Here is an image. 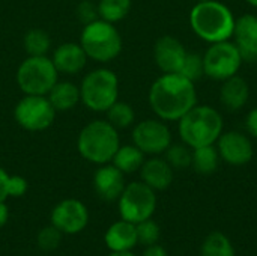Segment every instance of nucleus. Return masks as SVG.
Returning <instances> with one entry per match:
<instances>
[{"label": "nucleus", "instance_id": "f257e3e1", "mask_svg": "<svg viewBox=\"0 0 257 256\" xmlns=\"http://www.w3.org/2000/svg\"><path fill=\"white\" fill-rule=\"evenodd\" d=\"M196 103L194 83L178 72L161 75L149 91V104L155 115L164 121H179Z\"/></svg>", "mask_w": 257, "mask_h": 256}, {"label": "nucleus", "instance_id": "f03ea898", "mask_svg": "<svg viewBox=\"0 0 257 256\" xmlns=\"http://www.w3.org/2000/svg\"><path fill=\"white\" fill-rule=\"evenodd\" d=\"M190 24L199 38L214 44L227 41L233 36L235 17L226 5L208 0L199 2L191 9Z\"/></svg>", "mask_w": 257, "mask_h": 256}, {"label": "nucleus", "instance_id": "7ed1b4c3", "mask_svg": "<svg viewBox=\"0 0 257 256\" xmlns=\"http://www.w3.org/2000/svg\"><path fill=\"white\" fill-rule=\"evenodd\" d=\"M223 116L209 106H194L179 119V134L191 149L214 145L223 133Z\"/></svg>", "mask_w": 257, "mask_h": 256}, {"label": "nucleus", "instance_id": "20e7f679", "mask_svg": "<svg viewBox=\"0 0 257 256\" xmlns=\"http://www.w3.org/2000/svg\"><path fill=\"white\" fill-rule=\"evenodd\" d=\"M119 143L117 130L108 121H92L78 134L80 155L95 164H107L113 160Z\"/></svg>", "mask_w": 257, "mask_h": 256}, {"label": "nucleus", "instance_id": "39448f33", "mask_svg": "<svg viewBox=\"0 0 257 256\" xmlns=\"http://www.w3.org/2000/svg\"><path fill=\"white\" fill-rule=\"evenodd\" d=\"M80 45L87 57L98 62L113 60L122 50V38L113 23L95 20L81 32Z\"/></svg>", "mask_w": 257, "mask_h": 256}, {"label": "nucleus", "instance_id": "423d86ee", "mask_svg": "<svg viewBox=\"0 0 257 256\" xmlns=\"http://www.w3.org/2000/svg\"><path fill=\"white\" fill-rule=\"evenodd\" d=\"M119 80L110 69L99 68L89 72L80 86V100L93 112H107L117 101Z\"/></svg>", "mask_w": 257, "mask_h": 256}, {"label": "nucleus", "instance_id": "0eeeda50", "mask_svg": "<svg viewBox=\"0 0 257 256\" xmlns=\"http://www.w3.org/2000/svg\"><path fill=\"white\" fill-rule=\"evenodd\" d=\"M57 72L47 56H29L17 71V83L26 95H47L57 83Z\"/></svg>", "mask_w": 257, "mask_h": 256}, {"label": "nucleus", "instance_id": "6e6552de", "mask_svg": "<svg viewBox=\"0 0 257 256\" xmlns=\"http://www.w3.org/2000/svg\"><path fill=\"white\" fill-rule=\"evenodd\" d=\"M157 208L155 190L142 183L128 184L119 198V211L123 220L134 225L152 217Z\"/></svg>", "mask_w": 257, "mask_h": 256}, {"label": "nucleus", "instance_id": "1a4fd4ad", "mask_svg": "<svg viewBox=\"0 0 257 256\" xmlns=\"http://www.w3.org/2000/svg\"><path fill=\"white\" fill-rule=\"evenodd\" d=\"M242 60L235 42H230L229 39L214 42L203 54L205 75L223 81L239 71Z\"/></svg>", "mask_w": 257, "mask_h": 256}, {"label": "nucleus", "instance_id": "9d476101", "mask_svg": "<svg viewBox=\"0 0 257 256\" xmlns=\"http://www.w3.org/2000/svg\"><path fill=\"white\" fill-rule=\"evenodd\" d=\"M14 116L24 130L42 131L53 124L56 110L45 95H26L17 104Z\"/></svg>", "mask_w": 257, "mask_h": 256}, {"label": "nucleus", "instance_id": "9b49d317", "mask_svg": "<svg viewBox=\"0 0 257 256\" xmlns=\"http://www.w3.org/2000/svg\"><path fill=\"white\" fill-rule=\"evenodd\" d=\"M133 142L145 154H161L172 145V134L164 122L146 119L134 127Z\"/></svg>", "mask_w": 257, "mask_h": 256}, {"label": "nucleus", "instance_id": "f8f14e48", "mask_svg": "<svg viewBox=\"0 0 257 256\" xmlns=\"http://www.w3.org/2000/svg\"><path fill=\"white\" fill-rule=\"evenodd\" d=\"M89 222V213L83 202L77 199H65L57 204L51 213V225L62 234H78Z\"/></svg>", "mask_w": 257, "mask_h": 256}, {"label": "nucleus", "instance_id": "ddd939ff", "mask_svg": "<svg viewBox=\"0 0 257 256\" xmlns=\"http://www.w3.org/2000/svg\"><path fill=\"white\" fill-rule=\"evenodd\" d=\"M217 143L220 157L232 166L247 164L253 158V145L250 139L239 131L221 133Z\"/></svg>", "mask_w": 257, "mask_h": 256}, {"label": "nucleus", "instance_id": "4468645a", "mask_svg": "<svg viewBox=\"0 0 257 256\" xmlns=\"http://www.w3.org/2000/svg\"><path fill=\"white\" fill-rule=\"evenodd\" d=\"M185 56H187L185 47L175 36L166 35V36H161L155 42L154 57H155L158 68L166 74L179 72Z\"/></svg>", "mask_w": 257, "mask_h": 256}, {"label": "nucleus", "instance_id": "2eb2a0df", "mask_svg": "<svg viewBox=\"0 0 257 256\" xmlns=\"http://www.w3.org/2000/svg\"><path fill=\"white\" fill-rule=\"evenodd\" d=\"M235 45L247 62H257V17L244 14L235 20Z\"/></svg>", "mask_w": 257, "mask_h": 256}, {"label": "nucleus", "instance_id": "dca6fc26", "mask_svg": "<svg viewBox=\"0 0 257 256\" xmlns=\"http://www.w3.org/2000/svg\"><path fill=\"white\" fill-rule=\"evenodd\" d=\"M93 187L96 195L102 201L107 202L116 201L120 198L125 189L123 174L116 166L104 164L93 175Z\"/></svg>", "mask_w": 257, "mask_h": 256}, {"label": "nucleus", "instance_id": "f3484780", "mask_svg": "<svg viewBox=\"0 0 257 256\" xmlns=\"http://www.w3.org/2000/svg\"><path fill=\"white\" fill-rule=\"evenodd\" d=\"M51 60L59 72L77 74L86 66L87 54L84 53V50L80 44L66 42L56 48Z\"/></svg>", "mask_w": 257, "mask_h": 256}, {"label": "nucleus", "instance_id": "a211bd4d", "mask_svg": "<svg viewBox=\"0 0 257 256\" xmlns=\"http://www.w3.org/2000/svg\"><path fill=\"white\" fill-rule=\"evenodd\" d=\"M142 181L154 190H166L173 181V167L163 158H151L140 167Z\"/></svg>", "mask_w": 257, "mask_h": 256}, {"label": "nucleus", "instance_id": "6ab92c4d", "mask_svg": "<svg viewBox=\"0 0 257 256\" xmlns=\"http://www.w3.org/2000/svg\"><path fill=\"white\" fill-rule=\"evenodd\" d=\"M248 97H250V88L242 77L235 74L223 80V86L220 89V101L227 110L236 112L242 109L247 104Z\"/></svg>", "mask_w": 257, "mask_h": 256}, {"label": "nucleus", "instance_id": "aec40b11", "mask_svg": "<svg viewBox=\"0 0 257 256\" xmlns=\"http://www.w3.org/2000/svg\"><path fill=\"white\" fill-rule=\"evenodd\" d=\"M105 244L111 252H125L131 250L137 243V229L136 225L128 220H119L113 223L105 232Z\"/></svg>", "mask_w": 257, "mask_h": 256}, {"label": "nucleus", "instance_id": "412c9836", "mask_svg": "<svg viewBox=\"0 0 257 256\" xmlns=\"http://www.w3.org/2000/svg\"><path fill=\"white\" fill-rule=\"evenodd\" d=\"M47 95L56 112H66L80 101V89L69 81H57Z\"/></svg>", "mask_w": 257, "mask_h": 256}, {"label": "nucleus", "instance_id": "4be33fe9", "mask_svg": "<svg viewBox=\"0 0 257 256\" xmlns=\"http://www.w3.org/2000/svg\"><path fill=\"white\" fill-rule=\"evenodd\" d=\"M111 161L113 166H116L122 174H133L145 163V152L136 145L119 146Z\"/></svg>", "mask_w": 257, "mask_h": 256}, {"label": "nucleus", "instance_id": "5701e85b", "mask_svg": "<svg viewBox=\"0 0 257 256\" xmlns=\"http://www.w3.org/2000/svg\"><path fill=\"white\" fill-rule=\"evenodd\" d=\"M218 158L220 154L212 145L200 146L193 149V158H191V166L197 174L202 175H211L217 170L218 167Z\"/></svg>", "mask_w": 257, "mask_h": 256}, {"label": "nucleus", "instance_id": "b1692460", "mask_svg": "<svg viewBox=\"0 0 257 256\" xmlns=\"http://www.w3.org/2000/svg\"><path fill=\"white\" fill-rule=\"evenodd\" d=\"M96 8L101 20L116 23L128 15L131 9V0H99Z\"/></svg>", "mask_w": 257, "mask_h": 256}, {"label": "nucleus", "instance_id": "393cba45", "mask_svg": "<svg viewBox=\"0 0 257 256\" xmlns=\"http://www.w3.org/2000/svg\"><path fill=\"white\" fill-rule=\"evenodd\" d=\"M202 256H235L230 240L221 232H212L202 246Z\"/></svg>", "mask_w": 257, "mask_h": 256}, {"label": "nucleus", "instance_id": "a878e982", "mask_svg": "<svg viewBox=\"0 0 257 256\" xmlns=\"http://www.w3.org/2000/svg\"><path fill=\"white\" fill-rule=\"evenodd\" d=\"M51 45L50 36L41 29H32L24 36V48L29 56H45Z\"/></svg>", "mask_w": 257, "mask_h": 256}, {"label": "nucleus", "instance_id": "bb28decb", "mask_svg": "<svg viewBox=\"0 0 257 256\" xmlns=\"http://www.w3.org/2000/svg\"><path fill=\"white\" fill-rule=\"evenodd\" d=\"M107 121L117 130L126 128L134 122V110L130 104L116 101L107 110Z\"/></svg>", "mask_w": 257, "mask_h": 256}, {"label": "nucleus", "instance_id": "cd10ccee", "mask_svg": "<svg viewBox=\"0 0 257 256\" xmlns=\"http://www.w3.org/2000/svg\"><path fill=\"white\" fill-rule=\"evenodd\" d=\"M193 151L188 145H170L166 149V161L173 169H185L191 166Z\"/></svg>", "mask_w": 257, "mask_h": 256}, {"label": "nucleus", "instance_id": "c85d7f7f", "mask_svg": "<svg viewBox=\"0 0 257 256\" xmlns=\"http://www.w3.org/2000/svg\"><path fill=\"white\" fill-rule=\"evenodd\" d=\"M181 75L188 78L190 81H197L205 75V66H203V56H199L196 53H188L182 62V66L179 69Z\"/></svg>", "mask_w": 257, "mask_h": 256}, {"label": "nucleus", "instance_id": "c756f323", "mask_svg": "<svg viewBox=\"0 0 257 256\" xmlns=\"http://www.w3.org/2000/svg\"><path fill=\"white\" fill-rule=\"evenodd\" d=\"M136 229H137V240L140 244L152 246L160 238V226L157 225V222H154L151 219L137 223Z\"/></svg>", "mask_w": 257, "mask_h": 256}, {"label": "nucleus", "instance_id": "7c9ffc66", "mask_svg": "<svg viewBox=\"0 0 257 256\" xmlns=\"http://www.w3.org/2000/svg\"><path fill=\"white\" fill-rule=\"evenodd\" d=\"M62 241V231H59L54 225L41 229L38 234V246L44 252H53L59 247Z\"/></svg>", "mask_w": 257, "mask_h": 256}, {"label": "nucleus", "instance_id": "2f4dec72", "mask_svg": "<svg viewBox=\"0 0 257 256\" xmlns=\"http://www.w3.org/2000/svg\"><path fill=\"white\" fill-rule=\"evenodd\" d=\"M77 17L78 20L86 26V24H90L93 23L95 20H98V8L90 3V2H83L80 3V6L77 8Z\"/></svg>", "mask_w": 257, "mask_h": 256}, {"label": "nucleus", "instance_id": "473e14b6", "mask_svg": "<svg viewBox=\"0 0 257 256\" xmlns=\"http://www.w3.org/2000/svg\"><path fill=\"white\" fill-rule=\"evenodd\" d=\"M27 192V181L23 177L18 175H12L9 177V183H8V195L12 198H20Z\"/></svg>", "mask_w": 257, "mask_h": 256}, {"label": "nucleus", "instance_id": "72a5a7b5", "mask_svg": "<svg viewBox=\"0 0 257 256\" xmlns=\"http://www.w3.org/2000/svg\"><path fill=\"white\" fill-rule=\"evenodd\" d=\"M245 127H247V131L257 139V107L250 110V113L247 115L245 118Z\"/></svg>", "mask_w": 257, "mask_h": 256}, {"label": "nucleus", "instance_id": "f704fd0d", "mask_svg": "<svg viewBox=\"0 0 257 256\" xmlns=\"http://www.w3.org/2000/svg\"><path fill=\"white\" fill-rule=\"evenodd\" d=\"M8 183H9V175L0 167V202H5L8 195Z\"/></svg>", "mask_w": 257, "mask_h": 256}, {"label": "nucleus", "instance_id": "c9c22d12", "mask_svg": "<svg viewBox=\"0 0 257 256\" xmlns=\"http://www.w3.org/2000/svg\"><path fill=\"white\" fill-rule=\"evenodd\" d=\"M143 256H167V252L161 246L152 244V246H148V249L145 250Z\"/></svg>", "mask_w": 257, "mask_h": 256}, {"label": "nucleus", "instance_id": "e433bc0d", "mask_svg": "<svg viewBox=\"0 0 257 256\" xmlns=\"http://www.w3.org/2000/svg\"><path fill=\"white\" fill-rule=\"evenodd\" d=\"M8 219H9V210L5 205V202H0V228L6 225Z\"/></svg>", "mask_w": 257, "mask_h": 256}, {"label": "nucleus", "instance_id": "4c0bfd02", "mask_svg": "<svg viewBox=\"0 0 257 256\" xmlns=\"http://www.w3.org/2000/svg\"><path fill=\"white\" fill-rule=\"evenodd\" d=\"M108 256H136V255H133L130 250H125V252H111Z\"/></svg>", "mask_w": 257, "mask_h": 256}, {"label": "nucleus", "instance_id": "58836bf2", "mask_svg": "<svg viewBox=\"0 0 257 256\" xmlns=\"http://www.w3.org/2000/svg\"><path fill=\"white\" fill-rule=\"evenodd\" d=\"M247 2H248V3H250L251 6H256V8H257V0H247Z\"/></svg>", "mask_w": 257, "mask_h": 256}, {"label": "nucleus", "instance_id": "ea45409f", "mask_svg": "<svg viewBox=\"0 0 257 256\" xmlns=\"http://www.w3.org/2000/svg\"><path fill=\"white\" fill-rule=\"evenodd\" d=\"M197 2H208V0H197Z\"/></svg>", "mask_w": 257, "mask_h": 256}]
</instances>
